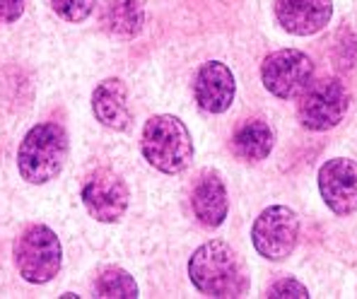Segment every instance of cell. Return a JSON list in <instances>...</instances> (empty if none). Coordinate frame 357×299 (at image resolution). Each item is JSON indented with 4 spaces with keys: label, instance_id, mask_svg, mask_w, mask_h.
Returning <instances> with one entry per match:
<instances>
[{
    "label": "cell",
    "instance_id": "15",
    "mask_svg": "<svg viewBox=\"0 0 357 299\" xmlns=\"http://www.w3.org/2000/svg\"><path fill=\"white\" fill-rule=\"evenodd\" d=\"M275 148V130L261 118H249L232 135V150L244 162H261Z\"/></svg>",
    "mask_w": 357,
    "mask_h": 299
},
{
    "label": "cell",
    "instance_id": "2",
    "mask_svg": "<svg viewBox=\"0 0 357 299\" xmlns=\"http://www.w3.org/2000/svg\"><path fill=\"white\" fill-rule=\"evenodd\" d=\"M140 152L152 169L162 174H181L191 167L196 148L191 130L174 114H155L140 133Z\"/></svg>",
    "mask_w": 357,
    "mask_h": 299
},
{
    "label": "cell",
    "instance_id": "14",
    "mask_svg": "<svg viewBox=\"0 0 357 299\" xmlns=\"http://www.w3.org/2000/svg\"><path fill=\"white\" fill-rule=\"evenodd\" d=\"M143 0H107L102 8V27L116 39H135L143 31Z\"/></svg>",
    "mask_w": 357,
    "mask_h": 299
},
{
    "label": "cell",
    "instance_id": "1",
    "mask_svg": "<svg viewBox=\"0 0 357 299\" xmlns=\"http://www.w3.org/2000/svg\"><path fill=\"white\" fill-rule=\"evenodd\" d=\"M188 277L201 295L215 299L244 297L249 290L246 268L227 241H206L188 261Z\"/></svg>",
    "mask_w": 357,
    "mask_h": 299
},
{
    "label": "cell",
    "instance_id": "3",
    "mask_svg": "<svg viewBox=\"0 0 357 299\" xmlns=\"http://www.w3.org/2000/svg\"><path fill=\"white\" fill-rule=\"evenodd\" d=\"M70 140L61 123L44 121L27 130L17 148V171L31 186H44V183L59 179L66 167Z\"/></svg>",
    "mask_w": 357,
    "mask_h": 299
},
{
    "label": "cell",
    "instance_id": "7",
    "mask_svg": "<svg viewBox=\"0 0 357 299\" xmlns=\"http://www.w3.org/2000/svg\"><path fill=\"white\" fill-rule=\"evenodd\" d=\"M350 107L348 87L335 77H326L321 82L309 85V90L302 94V102L297 109L299 123L314 133L331 130L345 118Z\"/></svg>",
    "mask_w": 357,
    "mask_h": 299
},
{
    "label": "cell",
    "instance_id": "13",
    "mask_svg": "<svg viewBox=\"0 0 357 299\" xmlns=\"http://www.w3.org/2000/svg\"><path fill=\"white\" fill-rule=\"evenodd\" d=\"M191 208H193V217L208 229H218L225 224L229 213V196H227V186H225L220 171H203L198 176L196 186L191 193Z\"/></svg>",
    "mask_w": 357,
    "mask_h": 299
},
{
    "label": "cell",
    "instance_id": "16",
    "mask_svg": "<svg viewBox=\"0 0 357 299\" xmlns=\"http://www.w3.org/2000/svg\"><path fill=\"white\" fill-rule=\"evenodd\" d=\"M94 295L102 299H135L140 297V290L128 270L119 268V266H109L94 280Z\"/></svg>",
    "mask_w": 357,
    "mask_h": 299
},
{
    "label": "cell",
    "instance_id": "5",
    "mask_svg": "<svg viewBox=\"0 0 357 299\" xmlns=\"http://www.w3.org/2000/svg\"><path fill=\"white\" fill-rule=\"evenodd\" d=\"M299 241V215L287 206L266 208L251 224V244L266 261L290 259Z\"/></svg>",
    "mask_w": 357,
    "mask_h": 299
},
{
    "label": "cell",
    "instance_id": "8",
    "mask_svg": "<svg viewBox=\"0 0 357 299\" xmlns=\"http://www.w3.org/2000/svg\"><path fill=\"white\" fill-rule=\"evenodd\" d=\"M80 198L89 217L104 224L119 222L130 206V191L126 181L109 169L94 171L82 186Z\"/></svg>",
    "mask_w": 357,
    "mask_h": 299
},
{
    "label": "cell",
    "instance_id": "12",
    "mask_svg": "<svg viewBox=\"0 0 357 299\" xmlns=\"http://www.w3.org/2000/svg\"><path fill=\"white\" fill-rule=\"evenodd\" d=\"M92 114L109 130L123 133L130 128L133 112L128 102V87L121 77H107L97 82V87L92 90Z\"/></svg>",
    "mask_w": 357,
    "mask_h": 299
},
{
    "label": "cell",
    "instance_id": "19",
    "mask_svg": "<svg viewBox=\"0 0 357 299\" xmlns=\"http://www.w3.org/2000/svg\"><path fill=\"white\" fill-rule=\"evenodd\" d=\"M27 0H0V24H13L24 15Z\"/></svg>",
    "mask_w": 357,
    "mask_h": 299
},
{
    "label": "cell",
    "instance_id": "18",
    "mask_svg": "<svg viewBox=\"0 0 357 299\" xmlns=\"http://www.w3.org/2000/svg\"><path fill=\"white\" fill-rule=\"evenodd\" d=\"M271 299H309V290L302 285L299 280L295 277H282V280L273 282L271 287H268V295Z\"/></svg>",
    "mask_w": 357,
    "mask_h": 299
},
{
    "label": "cell",
    "instance_id": "9",
    "mask_svg": "<svg viewBox=\"0 0 357 299\" xmlns=\"http://www.w3.org/2000/svg\"><path fill=\"white\" fill-rule=\"evenodd\" d=\"M319 193L331 213L348 217L357 213V162L333 157L319 169Z\"/></svg>",
    "mask_w": 357,
    "mask_h": 299
},
{
    "label": "cell",
    "instance_id": "17",
    "mask_svg": "<svg viewBox=\"0 0 357 299\" xmlns=\"http://www.w3.org/2000/svg\"><path fill=\"white\" fill-rule=\"evenodd\" d=\"M49 5L63 22L80 24L94 13L97 0H49Z\"/></svg>",
    "mask_w": 357,
    "mask_h": 299
},
{
    "label": "cell",
    "instance_id": "11",
    "mask_svg": "<svg viewBox=\"0 0 357 299\" xmlns=\"http://www.w3.org/2000/svg\"><path fill=\"white\" fill-rule=\"evenodd\" d=\"M278 24L295 36H314L328 27L333 0H275Z\"/></svg>",
    "mask_w": 357,
    "mask_h": 299
},
{
    "label": "cell",
    "instance_id": "6",
    "mask_svg": "<svg viewBox=\"0 0 357 299\" xmlns=\"http://www.w3.org/2000/svg\"><path fill=\"white\" fill-rule=\"evenodd\" d=\"M314 80V61L299 49H280L261 63V82L273 97L295 99L309 90Z\"/></svg>",
    "mask_w": 357,
    "mask_h": 299
},
{
    "label": "cell",
    "instance_id": "4",
    "mask_svg": "<svg viewBox=\"0 0 357 299\" xmlns=\"http://www.w3.org/2000/svg\"><path fill=\"white\" fill-rule=\"evenodd\" d=\"M13 259L24 282L46 285L59 275L63 266V246L59 234L46 224H29L15 239Z\"/></svg>",
    "mask_w": 357,
    "mask_h": 299
},
{
    "label": "cell",
    "instance_id": "10",
    "mask_svg": "<svg viewBox=\"0 0 357 299\" xmlns=\"http://www.w3.org/2000/svg\"><path fill=\"white\" fill-rule=\"evenodd\" d=\"M193 97L206 114L218 116V114L229 112L234 97H237V80H234V72L229 70L227 63H203L196 70V77H193Z\"/></svg>",
    "mask_w": 357,
    "mask_h": 299
}]
</instances>
